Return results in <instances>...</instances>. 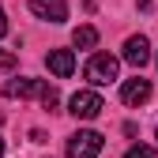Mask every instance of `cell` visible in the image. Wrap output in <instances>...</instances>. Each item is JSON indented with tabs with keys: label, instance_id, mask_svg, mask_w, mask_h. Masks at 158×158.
Masks as SVG:
<instances>
[{
	"label": "cell",
	"instance_id": "1",
	"mask_svg": "<svg viewBox=\"0 0 158 158\" xmlns=\"http://www.w3.org/2000/svg\"><path fill=\"white\" fill-rule=\"evenodd\" d=\"M117 72H121V60L109 56V53H94L90 60H87V68H83V75L90 79L94 87H109L113 79H117Z\"/></svg>",
	"mask_w": 158,
	"mask_h": 158
},
{
	"label": "cell",
	"instance_id": "2",
	"mask_svg": "<svg viewBox=\"0 0 158 158\" xmlns=\"http://www.w3.org/2000/svg\"><path fill=\"white\" fill-rule=\"evenodd\" d=\"M102 154V135L94 128H79L75 135H68V158H98Z\"/></svg>",
	"mask_w": 158,
	"mask_h": 158
},
{
	"label": "cell",
	"instance_id": "3",
	"mask_svg": "<svg viewBox=\"0 0 158 158\" xmlns=\"http://www.w3.org/2000/svg\"><path fill=\"white\" fill-rule=\"evenodd\" d=\"M102 98H98V90H75L68 98V113L75 117V121H94L98 113H102Z\"/></svg>",
	"mask_w": 158,
	"mask_h": 158
},
{
	"label": "cell",
	"instance_id": "4",
	"mask_svg": "<svg viewBox=\"0 0 158 158\" xmlns=\"http://www.w3.org/2000/svg\"><path fill=\"white\" fill-rule=\"evenodd\" d=\"M45 68H49L56 79H68V75L75 72V53H72V49H49Z\"/></svg>",
	"mask_w": 158,
	"mask_h": 158
},
{
	"label": "cell",
	"instance_id": "5",
	"mask_svg": "<svg viewBox=\"0 0 158 158\" xmlns=\"http://www.w3.org/2000/svg\"><path fill=\"white\" fill-rule=\"evenodd\" d=\"M124 60L132 64V68H143L147 60H151V42L143 34H132L128 42H124Z\"/></svg>",
	"mask_w": 158,
	"mask_h": 158
},
{
	"label": "cell",
	"instance_id": "6",
	"mask_svg": "<svg viewBox=\"0 0 158 158\" xmlns=\"http://www.w3.org/2000/svg\"><path fill=\"white\" fill-rule=\"evenodd\" d=\"M121 98H124V106H143L147 98H151V79H143V75H135V79H124V87H121Z\"/></svg>",
	"mask_w": 158,
	"mask_h": 158
},
{
	"label": "cell",
	"instance_id": "7",
	"mask_svg": "<svg viewBox=\"0 0 158 158\" xmlns=\"http://www.w3.org/2000/svg\"><path fill=\"white\" fill-rule=\"evenodd\" d=\"M30 11L38 19H49V23H64L68 19V4L64 0H30Z\"/></svg>",
	"mask_w": 158,
	"mask_h": 158
},
{
	"label": "cell",
	"instance_id": "8",
	"mask_svg": "<svg viewBox=\"0 0 158 158\" xmlns=\"http://www.w3.org/2000/svg\"><path fill=\"white\" fill-rule=\"evenodd\" d=\"M42 90H45L42 79H8L4 83V98H34Z\"/></svg>",
	"mask_w": 158,
	"mask_h": 158
},
{
	"label": "cell",
	"instance_id": "9",
	"mask_svg": "<svg viewBox=\"0 0 158 158\" xmlns=\"http://www.w3.org/2000/svg\"><path fill=\"white\" fill-rule=\"evenodd\" d=\"M72 45L75 49H94L98 45V30L94 27H75L72 30Z\"/></svg>",
	"mask_w": 158,
	"mask_h": 158
},
{
	"label": "cell",
	"instance_id": "10",
	"mask_svg": "<svg viewBox=\"0 0 158 158\" xmlns=\"http://www.w3.org/2000/svg\"><path fill=\"white\" fill-rule=\"evenodd\" d=\"M38 98H42L45 109H56V106H60V94H56V87H49V83H45V90L38 94Z\"/></svg>",
	"mask_w": 158,
	"mask_h": 158
},
{
	"label": "cell",
	"instance_id": "11",
	"mask_svg": "<svg viewBox=\"0 0 158 158\" xmlns=\"http://www.w3.org/2000/svg\"><path fill=\"white\" fill-rule=\"evenodd\" d=\"M124 158H154V147L135 143V147H128V151H124Z\"/></svg>",
	"mask_w": 158,
	"mask_h": 158
},
{
	"label": "cell",
	"instance_id": "12",
	"mask_svg": "<svg viewBox=\"0 0 158 158\" xmlns=\"http://www.w3.org/2000/svg\"><path fill=\"white\" fill-rule=\"evenodd\" d=\"M15 60H19L15 53H8V49H0V68H4V72H8V68H15Z\"/></svg>",
	"mask_w": 158,
	"mask_h": 158
},
{
	"label": "cell",
	"instance_id": "13",
	"mask_svg": "<svg viewBox=\"0 0 158 158\" xmlns=\"http://www.w3.org/2000/svg\"><path fill=\"white\" fill-rule=\"evenodd\" d=\"M8 34V15H4V8H0V38Z\"/></svg>",
	"mask_w": 158,
	"mask_h": 158
},
{
	"label": "cell",
	"instance_id": "14",
	"mask_svg": "<svg viewBox=\"0 0 158 158\" xmlns=\"http://www.w3.org/2000/svg\"><path fill=\"white\" fill-rule=\"evenodd\" d=\"M0 158H4V143H0Z\"/></svg>",
	"mask_w": 158,
	"mask_h": 158
},
{
	"label": "cell",
	"instance_id": "15",
	"mask_svg": "<svg viewBox=\"0 0 158 158\" xmlns=\"http://www.w3.org/2000/svg\"><path fill=\"white\" fill-rule=\"evenodd\" d=\"M0 124H4V117H0Z\"/></svg>",
	"mask_w": 158,
	"mask_h": 158
}]
</instances>
